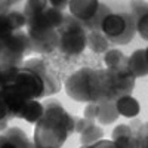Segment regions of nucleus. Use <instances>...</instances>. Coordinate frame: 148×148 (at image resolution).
<instances>
[{
    "mask_svg": "<svg viewBox=\"0 0 148 148\" xmlns=\"http://www.w3.org/2000/svg\"><path fill=\"white\" fill-rule=\"evenodd\" d=\"M43 105V116L34 123V147L59 148L65 144L70 135L74 133L76 117L67 113L56 99H47Z\"/></svg>",
    "mask_w": 148,
    "mask_h": 148,
    "instance_id": "nucleus-1",
    "label": "nucleus"
},
{
    "mask_svg": "<svg viewBox=\"0 0 148 148\" xmlns=\"http://www.w3.org/2000/svg\"><path fill=\"white\" fill-rule=\"evenodd\" d=\"M64 89L68 98L83 104L104 99L114 101L117 98L107 68H80L65 80Z\"/></svg>",
    "mask_w": 148,
    "mask_h": 148,
    "instance_id": "nucleus-2",
    "label": "nucleus"
},
{
    "mask_svg": "<svg viewBox=\"0 0 148 148\" xmlns=\"http://www.w3.org/2000/svg\"><path fill=\"white\" fill-rule=\"evenodd\" d=\"M27 34L30 37L33 52L47 55L58 49V30L46 21L43 12L34 18L27 19Z\"/></svg>",
    "mask_w": 148,
    "mask_h": 148,
    "instance_id": "nucleus-3",
    "label": "nucleus"
},
{
    "mask_svg": "<svg viewBox=\"0 0 148 148\" xmlns=\"http://www.w3.org/2000/svg\"><path fill=\"white\" fill-rule=\"evenodd\" d=\"M58 49L67 56H77L88 47L86 46L88 30L84 28L82 21L73 15H67L64 18L62 25L58 28Z\"/></svg>",
    "mask_w": 148,
    "mask_h": 148,
    "instance_id": "nucleus-4",
    "label": "nucleus"
},
{
    "mask_svg": "<svg viewBox=\"0 0 148 148\" xmlns=\"http://www.w3.org/2000/svg\"><path fill=\"white\" fill-rule=\"evenodd\" d=\"M12 84L21 93L25 95L28 99H42V98H45L43 96L45 95V83H43L42 77L31 68L21 67L18 74L14 79V82H12Z\"/></svg>",
    "mask_w": 148,
    "mask_h": 148,
    "instance_id": "nucleus-5",
    "label": "nucleus"
},
{
    "mask_svg": "<svg viewBox=\"0 0 148 148\" xmlns=\"http://www.w3.org/2000/svg\"><path fill=\"white\" fill-rule=\"evenodd\" d=\"M30 52H33V49L27 31L18 30L12 33L8 39H5V52L0 56V59L19 64Z\"/></svg>",
    "mask_w": 148,
    "mask_h": 148,
    "instance_id": "nucleus-6",
    "label": "nucleus"
},
{
    "mask_svg": "<svg viewBox=\"0 0 148 148\" xmlns=\"http://www.w3.org/2000/svg\"><path fill=\"white\" fill-rule=\"evenodd\" d=\"M24 67L31 68L33 71H36L42 77V80L45 83V95H43L45 98L59 92V89H61V80H59V77L56 76V73L49 67L42 58L28 59L27 62L24 64Z\"/></svg>",
    "mask_w": 148,
    "mask_h": 148,
    "instance_id": "nucleus-7",
    "label": "nucleus"
},
{
    "mask_svg": "<svg viewBox=\"0 0 148 148\" xmlns=\"http://www.w3.org/2000/svg\"><path fill=\"white\" fill-rule=\"evenodd\" d=\"M107 70H108L111 83H113V88H114L117 96L127 95V93L133 92L136 77L129 71L127 65H123L119 68H107Z\"/></svg>",
    "mask_w": 148,
    "mask_h": 148,
    "instance_id": "nucleus-8",
    "label": "nucleus"
},
{
    "mask_svg": "<svg viewBox=\"0 0 148 148\" xmlns=\"http://www.w3.org/2000/svg\"><path fill=\"white\" fill-rule=\"evenodd\" d=\"M0 99L3 101V104L9 110V114H10L12 119L14 117L19 119L24 107H25V104L28 102V98L24 93H21L12 83H8L5 86V89L2 90V93H0Z\"/></svg>",
    "mask_w": 148,
    "mask_h": 148,
    "instance_id": "nucleus-9",
    "label": "nucleus"
},
{
    "mask_svg": "<svg viewBox=\"0 0 148 148\" xmlns=\"http://www.w3.org/2000/svg\"><path fill=\"white\" fill-rule=\"evenodd\" d=\"M34 142L21 127H6L0 132V148H30Z\"/></svg>",
    "mask_w": 148,
    "mask_h": 148,
    "instance_id": "nucleus-10",
    "label": "nucleus"
},
{
    "mask_svg": "<svg viewBox=\"0 0 148 148\" xmlns=\"http://www.w3.org/2000/svg\"><path fill=\"white\" fill-rule=\"evenodd\" d=\"M27 25V18L24 12L19 10H9L6 14H0V39L8 37L18 30H22Z\"/></svg>",
    "mask_w": 148,
    "mask_h": 148,
    "instance_id": "nucleus-11",
    "label": "nucleus"
},
{
    "mask_svg": "<svg viewBox=\"0 0 148 148\" xmlns=\"http://www.w3.org/2000/svg\"><path fill=\"white\" fill-rule=\"evenodd\" d=\"M101 30L110 39V42L113 43L126 30V14L125 12L123 14H114V12H111L110 15L105 16L102 25H101Z\"/></svg>",
    "mask_w": 148,
    "mask_h": 148,
    "instance_id": "nucleus-12",
    "label": "nucleus"
},
{
    "mask_svg": "<svg viewBox=\"0 0 148 148\" xmlns=\"http://www.w3.org/2000/svg\"><path fill=\"white\" fill-rule=\"evenodd\" d=\"M111 139L114 141L116 148H136L138 138H136V130H133L129 125H117L111 133Z\"/></svg>",
    "mask_w": 148,
    "mask_h": 148,
    "instance_id": "nucleus-13",
    "label": "nucleus"
},
{
    "mask_svg": "<svg viewBox=\"0 0 148 148\" xmlns=\"http://www.w3.org/2000/svg\"><path fill=\"white\" fill-rule=\"evenodd\" d=\"M98 6H99V0H70L68 2L70 15L82 22L92 18Z\"/></svg>",
    "mask_w": 148,
    "mask_h": 148,
    "instance_id": "nucleus-14",
    "label": "nucleus"
},
{
    "mask_svg": "<svg viewBox=\"0 0 148 148\" xmlns=\"http://www.w3.org/2000/svg\"><path fill=\"white\" fill-rule=\"evenodd\" d=\"M117 113L120 117H127V119H135L141 113V104L136 98H133L130 93L117 96L114 99Z\"/></svg>",
    "mask_w": 148,
    "mask_h": 148,
    "instance_id": "nucleus-15",
    "label": "nucleus"
},
{
    "mask_svg": "<svg viewBox=\"0 0 148 148\" xmlns=\"http://www.w3.org/2000/svg\"><path fill=\"white\" fill-rule=\"evenodd\" d=\"M127 68L136 79L148 76V61L145 49H138L130 53V56L127 58Z\"/></svg>",
    "mask_w": 148,
    "mask_h": 148,
    "instance_id": "nucleus-16",
    "label": "nucleus"
},
{
    "mask_svg": "<svg viewBox=\"0 0 148 148\" xmlns=\"http://www.w3.org/2000/svg\"><path fill=\"white\" fill-rule=\"evenodd\" d=\"M98 114H96V121L101 126H108L111 123H114L120 116L117 113V108L114 101L111 99H104V101H98Z\"/></svg>",
    "mask_w": 148,
    "mask_h": 148,
    "instance_id": "nucleus-17",
    "label": "nucleus"
},
{
    "mask_svg": "<svg viewBox=\"0 0 148 148\" xmlns=\"http://www.w3.org/2000/svg\"><path fill=\"white\" fill-rule=\"evenodd\" d=\"M86 46L95 53H105L111 46V42L102 30H90L86 36Z\"/></svg>",
    "mask_w": 148,
    "mask_h": 148,
    "instance_id": "nucleus-18",
    "label": "nucleus"
},
{
    "mask_svg": "<svg viewBox=\"0 0 148 148\" xmlns=\"http://www.w3.org/2000/svg\"><path fill=\"white\" fill-rule=\"evenodd\" d=\"M43 113H45V105H43V102H40V99H28V102L24 107L19 119L34 125L43 116Z\"/></svg>",
    "mask_w": 148,
    "mask_h": 148,
    "instance_id": "nucleus-19",
    "label": "nucleus"
},
{
    "mask_svg": "<svg viewBox=\"0 0 148 148\" xmlns=\"http://www.w3.org/2000/svg\"><path fill=\"white\" fill-rule=\"evenodd\" d=\"M82 147H93L95 142H98L101 138H104V129L98 126L95 121H92L88 127H84L80 133Z\"/></svg>",
    "mask_w": 148,
    "mask_h": 148,
    "instance_id": "nucleus-20",
    "label": "nucleus"
},
{
    "mask_svg": "<svg viewBox=\"0 0 148 148\" xmlns=\"http://www.w3.org/2000/svg\"><path fill=\"white\" fill-rule=\"evenodd\" d=\"M111 14V9L105 5V3H101L99 2V6H98L96 12L93 14L92 18H89L88 21H83V25L84 28L90 31V30H101V25H102V22L105 19L107 15Z\"/></svg>",
    "mask_w": 148,
    "mask_h": 148,
    "instance_id": "nucleus-21",
    "label": "nucleus"
},
{
    "mask_svg": "<svg viewBox=\"0 0 148 148\" xmlns=\"http://www.w3.org/2000/svg\"><path fill=\"white\" fill-rule=\"evenodd\" d=\"M126 14V30L123 33L119 39H116L113 43L117 45V46H125V45H129L135 36H136V19L133 18V15L130 12H125Z\"/></svg>",
    "mask_w": 148,
    "mask_h": 148,
    "instance_id": "nucleus-22",
    "label": "nucleus"
},
{
    "mask_svg": "<svg viewBox=\"0 0 148 148\" xmlns=\"http://www.w3.org/2000/svg\"><path fill=\"white\" fill-rule=\"evenodd\" d=\"M104 62L107 68H119L123 65H127V56L120 49H108L104 53Z\"/></svg>",
    "mask_w": 148,
    "mask_h": 148,
    "instance_id": "nucleus-23",
    "label": "nucleus"
},
{
    "mask_svg": "<svg viewBox=\"0 0 148 148\" xmlns=\"http://www.w3.org/2000/svg\"><path fill=\"white\" fill-rule=\"evenodd\" d=\"M49 6L47 0H25V5H24V15H25L27 19L34 18L37 15H40L42 12Z\"/></svg>",
    "mask_w": 148,
    "mask_h": 148,
    "instance_id": "nucleus-24",
    "label": "nucleus"
},
{
    "mask_svg": "<svg viewBox=\"0 0 148 148\" xmlns=\"http://www.w3.org/2000/svg\"><path fill=\"white\" fill-rule=\"evenodd\" d=\"M43 15H45L46 21L51 24L53 28H56V30L62 25L64 18H65V15L62 14V10H59V9H56V8H52V6H47V8L43 10Z\"/></svg>",
    "mask_w": 148,
    "mask_h": 148,
    "instance_id": "nucleus-25",
    "label": "nucleus"
},
{
    "mask_svg": "<svg viewBox=\"0 0 148 148\" xmlns=\"http://www.w3.org/2000/svg\"><path fill=\"white\" fill-rule=\"evenodd\" d=\"M148 12V2L147 0H132L130 2V14L135 19L145 15Z\"/></svg>",
    "mask_w": 148,
    "mask_h": 148,
    "instance_id": "nucleus-26",
    "label": "nucleus"
},
{
    "mask_svg": "<svg viewBox=\"0 0 148 148\" xmlns=\"http://www.w3.org/2000/svg\"><path fill=\"white\" fill-rule=\"evenodd\" d=\"M136 33L142 40L148 42V12L136 19Z\"/></svg>",
    "mask_w": 148,
    "mask_h": 148,
    "instance_id": "nucleus-27",
    "label": "nucleus"
},
{
    "mask_svg": "<svg viewBox=\"0 0 148 148\" xmlns=\"http://www.w3.org/2000/svg\"><path fill=\"white\" fill-rule=\"evenodd\" d=\"M136 138H138V145L139 147L148 148V123L139 126V129L136 130Z\"/></svg>",
    "mask_w": 148,
    "mask_h": 148,
    "instance_id": "nucleus-28",
    "label": "nucleus"
},
{
    "mask_svg": "<svg viewBox=\"0 0 148 148\" xmlns=\"http://www.w3.org/2000/svg\"><path fill=\"white\" fill-rule=\"evenodd\" d=\"M98 101H90L88 102V105L84 107V111H83V116L88 117L90 120H95L96 119V114H98Z\"/></svg>",
    "mask_w": 148,
    "mask_h": 148,
    "instance_id": "nucleus-29",
    "label": "nucleus"
},
{
    "mask_svg": "<svg viewBox=\"0 0 148 148\" xmlns=\"http://www.w3.org/2000/svg\"><path fill=\"white\" fill-rule=\"evenodd\" d=\"M47 2H49V6L56 8L59 10H65V9H68V2L70 0H47Z\"/></svg>",
    "mask_w": 148,
    "mask_h": 148,
    "instance_id": "nucleus-30",
    "label": "nucleus"
},
{
    "mask_svg": "<svg viewBox=\"0 0 148 148\" xmlns=\"http://www.w3.org/2000/svg\"><path fill=\"white\" fill-rule=\"evenodd\" d=\"M12 117L9 114V110L6 108V105L3 104V101L0 99V123H3V121H9Z\"/></svg>",
    "mask_w": 148,
    "mask_h": 148,
    "instance_id": "nucleus-31",
    "label": "nucleus"
},
{
    "mask_svg": "<svg viewBox=\"0 0 148 148\" xmlns=\"http://www.w3.org/2000/svg\"><path fill=\"white\" fill-rule=\"evenodd\" d=\"M93 147L95 148H108V147H116V144H114L113 139H104V138H101L98 142L93 144Z\"/></svg>",
    "mask_w": 148,
    "mask_h": 148,
    "instance_id": "nucleus-32",
    "label": "nucleus"
},
{
    "mask_svg": "<svg viewBox=\"0 0 148 148\" xmlns=\"http://www.w3.org/2000/svg\"><path fill=\"white\" fill-rule=\"evenodd\" d=\"M12 8V5L9 3V0H0V14H6Z\"/></svg>",
    "mask_w": 148,
    "mask_h": 148,
    "instance_id": "nucleus-33",
    "label": "nucleus"
},
{
    "mask_svg": "<svg viewBox=\"0 0 148 148\" xmlns=\"http://www.w3.org/2000/svg\"><path fill=\"white\" fill-rule=\"evenodd\" d=\"M8 84V80L5 77V74H3V70H2V64H0V93H2V90L5 89V86Z\"/></svg>",
    "mask_w": 148,
    "mask_h": 148,
    "instance_id": "nucleus-34",
    "label": "nucleus"
},
{
    "mask_svg": "<svg viewBox=\"0 0 148 148\" xmlns=\"http://www.w3.org/2000/svg\"><path fill=\"white\" fill-rule=\"evenodd\" d=\"M3 52H5V40L0 39V56L3 55Z\"/></svg>",
    "mask_w": 148,
    "mask_h": 148,
    "instance_id": "nucleus-35",
    "label": "nucleus"
},
{
    "mask_svg": "<svg viewBox=\"0 0 148 148\" xmlns=\"http://www.w3.org/2000/svg\"><path fill=\"white\" fill-rule=\"evenodd\" d=\"M21 2V0H9V3L12 5V6H14V5H16V3H19Z\"/></svg>",
    "mask_w": 148,
    "mask_h": 148,
    "instance_id": "nucleus-36",
    "label": "nucleus"
},
{
    "mask_svg": "<svg viewBox=\"0 0 148 148\" xmlns=\"http://www.w3.org/2000/svg\"><path fill=\"white\" fill-rule=\"evenodd\" d=\"M145 55H147V61H148V47L145 49Z\"/></svg>",
    "mask_w": 148,
    "mask_h": 148,
    "instance_id": "nucleus-37",
    "label": "nucleus"
}]
</instances>
